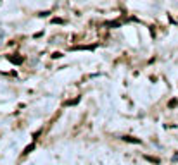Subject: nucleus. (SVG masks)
I'll return each mask as SVG.
<instances>
[{"label": "nucleus", "mask_w": 178, "mask_h": 165, "mask_svg": "<svg viewBox=\"0 0 178 165\" xmlns=\"http://www.w3.org/2000/svg\"><path fill=\"white\" fill-rule=\"evenodd\" d=\"M10 60H12V62H17V64L23 62V59H16V57H10Z\"/></svg>", "instance_id": "nucleus-1"}]
</instances>
